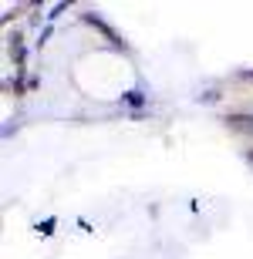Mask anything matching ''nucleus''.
<instances>
[{"instance_id": "20e7f679", "label": "nucleus", "mask_w": 253, "mask_h": 259, "mask_svg": "<svg viewBox=\"0 0 253 259\" xmlns=\"http://www.w3.org/2000/svg\"><path fill=\"white\" fill-rule=\"evenodd\" d=\"M38 232H41V236H51V232H54V219H44V222H38Z\"/></svg>"}, {"instance_id": "7ed1b4c3", "label": "nucleus", "mask_w": 253, "mask_h": 259, "mask_svg": "<svg viewBox=\"0 0 253 259\" xmlns=\"http://www.w3.org/2000/svg\"><path fill=\"white\" fill-rule=\"evenodd\" d=\"M122 101H125V105H132V108H142V105H146V95H142V91H125V95H122Z\"/></svg>"}, {"instance_id": "423d86ee", "label": "nucleus", "mask_w": 253, "mask_h": 259, "mask_svg": "<svg viewBox=\"0 0 253 259\" xmlns=\"http://www.w3.org/2000/svg\"><path fill=\"white\" fill-rule=\"evenodd\" d=\"M243 158H246V162L253 165V148H250V152H243Z\"/></svg>"}, {"instance_id": "f257e3e1", "label": "nucleus", "mask_w": 253, "mask_h": 259, "mask_svg": "<svg viewBox=\"0 0 253 259\" xmlns=\"http://www.w3.org/2000/svg\"><path fill=\"white\" fill-rule=\"evenodd\" d=\"M81 20H85V24H91V27H98V30H101V34H105L108 40H112V44H115V48H122V51H125V40L118 37L115 30H112V27H108V24H105V20L98 17V14H85V17H81Z\"/></svg>"}, {"instance_id": "f03ea898", "label": "nucleus", "mask_w": 253, "mask_h": 259, "mask_svg": "<svg viewBox=\"0 0 253 259\" xmlns=\"http://www.w3.org/2000/svg\"><path fill=\"white\" fill-rule=\"evenodd\" d=\"M10 58H14V64H17V67H24V44H20V34L10 37Z\"/></svg>"}, {"instance_id": "0eeeda50", "label": "nucleus", "mask_w": 253, "mask_h": 259, "mask_svg": "<svg viewBox=\"0 0 253 259\" xmlns=\"http://www.w3.org/2000/svg\"><path fill=\"white\" fill-rule=\"evenodd\" d=\"M243 77H246V81H253V71H243Z\"/></svg>"}, {"instance_id": "39448f33", "label": "nucleus", "mask_w": 253, "mask_h": 259, "mask_svg": "<svg viewBox=\"0 0 253 259\" xmlns=\"http://www.w3.org/2000/svg\"><path fill=\"white\" fill-rule=\"evenodd\" d=\"M64 7H68V4H58V7H54V10H51V14H48V17H51V20H58V17H61V14H64Z\"/></svg>"}]
</instances>
